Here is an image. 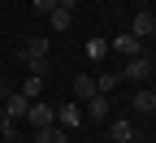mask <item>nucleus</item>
<instances>
[{
  "instance_id": "f8f14e48",
  "label": "nucleus",
  "mask_w": 156,
  "mask_h": 143,
  "mask_svg": "<svg viewBox=\"0 0 156 143\" xmlns=\"http://www.w3.org/2000/svg\"><path fill=\"white\" fill-rule=\"evenodd\" d=\"M117 83H122V74H100V78H95V91H100V95H113Z\"/></svg>"
},
{
  "instance_id": "9b49d317",
  "label": "nucleus",
  "mask_w": 156,
  "mask_h": 143,
  "mask_svg": "<svg viewBox=\"0 0 156 143\" xmlns=\"http://www.w3.org/2000/svg\"><path fill=\"white\" fill-rule=\"evenodd\" d=\"M139 113H156V91H134V100H130Z\"/></svg>"
},
{
  "instance_id": "ddd939ff",
  "label": "nucleus",
  "mask_w": 156,
  "mask_h": 143,
  "mask_svg": "<svg viewBox=\"0 0 156 143\" xmlns=\"http://www.w3.org/2000/svg\"><path fill=\"white\" fill-rule=\"evenodd\" d=\"M30 56H48V39H26V48H22V61Z\"/></svg>"
},
{
  "instance_id": "20e7f679",
  "label": "nucleus",
  "mask_w": 156,
  "mask_h": 143,
  "mask_svg": "<svg viewBox=\"0 0 156 143\" xmlns=\"http://www.w3.org/2000/svg\"><path fill=\"white\" fill-rule=\"evenodd\" d=\"M108 48H113V52H122V56L130 61V56H143V39H134V35L126 30V35H117V39H113Z\"/></svg>"
},
{
  "instance_id": "aec40b11",
  "label": "nucleus",
  "mask_w": 156,
  "mask_h": 143,
  "mask_svg": "<svg viewBox=\"0 0 156 143\" xmlns=\"http://www.w3.org/2000/svg\"><path fill=\"white\" fill-rule=\"evenodd\" d=\"M0 143H17V139H0Z\"/></svg>"
},
{
  "instance_id": "f03ea898",
  "label": "nucleus",
  "mask_w": 156,
  "mask_h": 143,
  "mask_svg": "<svg viewBox=\"0 0 156 143\" xmlns=\"http://www.w3.org/2000/svg\"><path fill=\"white\" fill-rule=\"evenodd\" d=\"M130 35H134V39H152V35H156V13L139 9V13L130 17Z\"/></svg>"
},
{
  "instance_id": "9d476101",
  "label": "nucleus",
  "mask_w": 156,
  "mask_h": 143,
  "mask_svg": "<svg viewBox=\"0 0 156 143\" xmlns=\"http://www.w3.org/2000/svg\"><path fill=\"white\" fill-rule=\"evenodd\" d=\"M35 143H65V126H44V130H35Z\"/></svg>"
},
{
  "instance_id": "2eb2a0df",
  "label": "nucleus",
  "mask_w": 156,
  "mask_h": 143,
  "mask_svg": "<svg viewBox=\"0 0 156 143\" xmlns=\"http://www.w3.org/2000/svg\"><path fill=\"white\" fill-rule=\"evenodd\" d=\"M48 22H52V30H69V22H74V13H65V9H56V13H48Z\"/></svg>"
},
{
  "instance_id": "f3484780",
  "label": "nucleus",
  "mask_w": 156,
  "mask_h": 143,
  "mask_svg": "<svg viewBox=\"0 0 156 143\" xmlns=\"http://www.w3.org/2000/svg\"><path fill=\"white\" fill-rule=\"evenodd\" d=\"M87 56H91V61L108 56V44H104V39H91V44H87Z\"/></svg>"
},
{
  "instance_id": "4468645a",
  "label": "nucleus",
  "mask_w": 156,
  "mask_h": 143,
  "mask_svg": "<svg viewBox=\"0 0 156 143\" xmlns=\"http://www.w3.org/2000/svg\"><path fill=\"white\" fill-rule=\"evenodd\" d=\"M17 91H22L26 100H39V91H44V78H35V74H26V83L17 87Z\"/></svg>"
},
{
  "instance_id": "4be33fe9",
  "label": "nucleus",
  "mask_w": 156,
  "mask_h": 143,
  "mask_svg": "<svg viewBox=\"0 0 156 143\" xmlns=\"http://www.w3.org/2000/svg\"><path fill=\"white\" fill-rule=\"evenodd\" d=\"M152 74H156V61H152Z\"/></svg>"
},
{
  "instance_id": "dca6fc26",
  "label": "nucleus",
  "mask_w": 156,
  "mask_h": 143,
  "mask_svg": "<svg viewBox=\"0 0 156 143\" xmlns=\"http://www.w3.org/2000/svg\"><path fill=\"white\" fill-rule=\"evenodd\" d=\"M26 70H30L35 78H44V74L52 70V61H48V56H30V61H26Z\"/></svg>"
},
{
  "instance_id": "6e6552de",
  "label": "nucleus",
  "mask_w": 156,
  "mask_h": 143,
  "mask_svg": "<svg viewBox=\"0 0 156 143\" xmlns=\"http://www.w3.org/2000/svg\"><path fill=\"white\" fill-rule=\"evenodd\" d=\"M56 126H65V130L83 126V104H61V113H56Z\"/></svg>"
},
{
  "instance_id": "6ab92c4d",
  "label": "nucleus",
  "mask_w": 156,
  "mask_h": 143,
  "mask_svg": "<svg viewBox=\"0 0 156 143\" xmlns=\"http://www.w3.org/2000/svg\"><path fill=\"white\" fill-rule=\"evenodd\" d=\"M56 9H65V13H74V9H78V0H56Z\"/></svg>"
},
{
  "instance_id": "39448f33",
  "label": "nucleus",
  "mask_w": 156,
  "mask_h": 143,
  "mask_svg": "<svg viewBox=\"0 0 156 143\" xmlns=\"http://www.w3.org/2000/svg\"><path fill=\"white\" fill-rule=\"evenodd\" d=\"M26 121H30L35 130H44V126H56V113H52L48 104H39V100H35V104L26 109Z\"/></svg>"
},
{
  "instance_id": "7ed1b4c3",
  "label": "nucleus",
  "mask_w": 156,
  "mask_h": 143,
  "mask_svg": "<svg viewBox=\"0 0 156 143\" xmlns=\"http://www.w3.org/2000/svg\"><path fill=\"white\" fill-rule=\"evenodd\" d=\"M147 74H152V61L147 56H130L126 70H122V83H139V78H147Z\"/></svg>"
},
{
  "instance_id": "0eeeda50",
  "label": "nucleus",
  "mask_w": 156,
  "mask_h": 143,
  "mask_svg": "<svg viewBox=\"0 0 156 143\" xmlns=\"http://www.w3.org/2000/svg\"><path fill=\"white\" fill-rule=\"evenodd\" d=\"M91 95H95V78L91 74H78L74 78V104H87Z\"/></svg>"
},
{
  "instance_id": "1a4fd4ad",
  "label": "nucleus",
  "mask_w": 156,
  "mask_h": 143,
  "mask_svg": "<svg viewBox=\"0 0 156 143\" xmlns=\"http://www.w3.org/2000/svg\"><path fill=\"white\" fill-rule=\"evenodd\" d=\"M108 134H113V143H134V126H130V117H117L113 126H108Z\"/></svg>"
},
{
  "instance_id": "423d86ee",
  "label": "nucleus",
  "mask_w": 156,
  "mask_h": 143,
  "mask_svg": "<svg viewBox=\"0 0 156 143\" xmlns=\"http://www.w3.org/2000/svg\"><path fill=\"white\" fill-rule=\"evenodd\" d=\"M108 109H113V104H108V95L95 91L87 104H83V117H87V121H104V117H108Z\"/></svg>"
},
{
  "instance_id": "f257e3e1",
  "label": "nucleus",
  "mask_w": 156,
  "mask_h": 143,
  "mask_svg": "<svg viewBox=\"0 0 156 143\" xmlns=\"http://www.w3.org/2000/svg\"><path fill=\"white\" fill-rule=\"evenodd\" d=\"M30 104H35V100H26L22 91H13L5 104H0V109H5V121H26V109H30Z\"/></svg>"
},
{
  "instance_id": "a211bd4d",
  "label": "nucleus",
  "mask_w": 156,
  "mask_h": 143,
  "mask_svg": "<svg viewBox=\"0 0 156 143\" xmlns=\"http://www.w3.org/2000/svg\"><path fill=\"white\" fill-rule=\"evenodd\" d=\"M30 9H35V13H44V17H48V13H56V0H30Z\"/></svg>"
},
{
  "instance_id": "412c9836",
  "label": "nucleus",
  "mask_w": 156,
  "mask_h": 143,
  "mask_svg": "<svg viewBox=\"0 0 156 143\" xmlns=\"http://www.w3.org/2000/svg\"><path fill=\"white\" fill-rule=\"evenodd\" d=\"M0 121H5V109H0Z\"/></svg>"
}]
</instances>
